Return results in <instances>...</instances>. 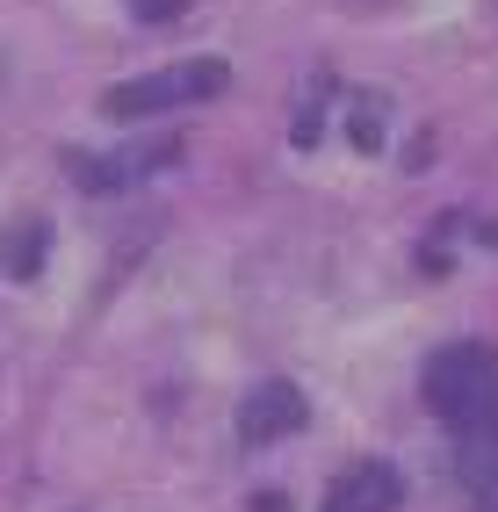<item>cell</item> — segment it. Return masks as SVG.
<instances>
[{
    "mask_svg": "<svg viewBox=\"0 0 498 512\" xmlns=\"http://www.w3.org/2000/svg\"><path fill=\"white\" fill-rule=\"evenodd\" d=\"M419 397H426V412L441 426H455V433L498 419V347H484V339H448V347H434L426 368H419Z\"/></svg>",
    "mask_w": 498,
    "mask_h": 512,
    "instance_id": "obj_1",
    "label": "cell"
},
{
    "mask_svg": "<svg viewBox=\"0 0 498 512\" xmlns=\"http://www.w3.org/2000/svg\"><path fill=\"white\" fill-rule=\"evenodd\" d=\"M224 87H231L224 58H181V65H159V73L116 80L102 94V116L109 123H145V116H166V109H188V101H217Z\"/></svg>",
    "mask_w": 498,
    "mask_h": 512,
    "instance_id": "obj_2",
    "label": "cell"
},
{
    "mask_svg": "<svg viewBox=\"0 0 498 512\" xmlns=\"http://www.w3.org/2000/svg\"><path fill=\"white\" fill-rule=\"evenodd\" d=\"M304 419H311V397L296 390L289 375H260V383L239 397V440L246 448H275V440L304 433Z\"/></svg>",
    "mask_w": 498,
    "mask_h": 512,
    "instance_id": "obj_3",
    "label": "cell"
},
{
    "mask_svg": "<svg viewBox=\"0 0 498 512\" xmlns=\"http://www.w3.org/2000/svg\"><path fill=\"white\" fill-rule=\"evenodd\" d=\"M174 159H181V138L138 145V152H109V159H94V152H80V145H65V174H73L87 195H123V188L152 181L159 166H174Z\"/></svg>",
    "mask_w": 498,
    "mask_h": 512,
    "instance_id": "obj_4",
    "label": "cell"
},
{
    "mask_svg": "<svg viewBox=\"0 0 498 512\" xmlns=\"http://www.w3.org/2000/svg\"><path fill=\"white\" fill-rule=\"evenodd\" d=\"M397 498H405V476L390 462H354V469L332 476L325 512H397Z\"/></svg>",
    "mask_w": 498,
    "mask_h": 512,
    "instance_id": "obj_5",
    "label": "cell"
},
{
    "mask_svg": "<svg viewBox=\"0 0 498 512\" xmlns=\"http://www.w3.org/2000/svg\"><path fill=\"white\" fill-rule=\"evenodd\" d=\"M51 260V217H15L0 231V275L8 282H37Z\"/></svg>",
    "mask_w": 498,
    "mask_h": 512,
    "instance_id": "obj_6",
    "label": "cell"
},
{
    "mask_svg": "<svg viewBox=\"0 0 498 512\" xmlns=\"http://www.w3.org/2000/svg\"><path fill=\"white\" fill-rule=\"evenodd\" d=\"M347 138H354V152H383V101L376 94L347 101Z\"/></svg>",
    "mask_w": 498,
    "mask_h": 512,
    "instance_id": "obj_7",
    "label": "cell"
},
{
    "mask_svg": "<svg viewBox=\"0 0 498 512\" xmlns=\"http://www.w3.org/2000/svg\"><path fill=\"white\" fill-rule=\"evenodd\" d=\"M123 8L138 15V22H174V15L188 8V0H123Z\"/></svg>",
    "mask_w": 498,
    "mask_h": 512,
    "instance_id": "obj_8",
    "label": "cell"
},
{
    "mask_svg": "<svg viewBox=\"0 0 498 512\" xmlns=\"http://www.w3.org/2000/svg\"><path fill=\"white\" fill-rule=\"evenodd\" d=\"M253 512H289V498H275V491H260V498H253Z\"/></svg>",
    "mask_w": 498,
    "mask_h": 512,
    "instance_id": "obj_9",
    "label": "cell"
}]
</instances>
